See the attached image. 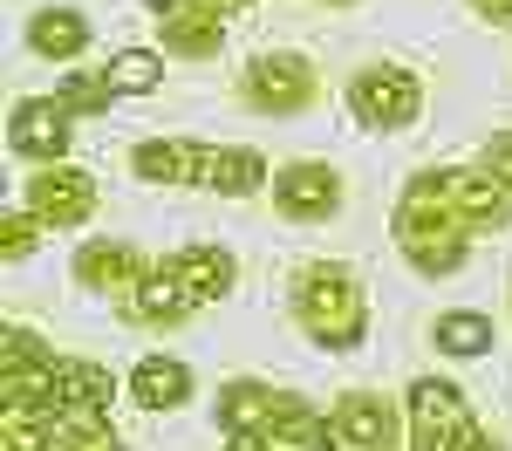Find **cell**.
<instances>
[{
    "mask_svg": "<svg viewBox=\"0 0 512 451\" xmlns=\"http://www.w3.org/2000/svg\"><path fill=\"white\" fill-rule=\"evenodd\" d=\"M396 253L424 274V281H451L458 267H465V253H472V219L458 212V205L444 199V185H437V171H417L410 185H403V199H396Z\"/></svg>",
    "mask_w": 512,
    "mask_h": 451,
    "instance_id": "6da1fadb",
    "label": "cell"
},
{
    "mask_svg": "<svg viewBox=\"0 0 512 451\" xmlns=\"http://www.w3.org/2000/svg\"><path fill=\"white\" fill-rule=\"evenodd\" d=\"M212 424H219L226 438H260V445H301L308 451L328 417H321L308 397H294V390L233 376V383L219 390V404H212Z\"/></svg>",
    "mask_w": 512,
    "mask_h": 451,
    "instance_id": "7a4b0ae2",
    "label": "cell"
},
{
    "mask_svg": "<svg viewBox=\"0 0 512 451\" xmlns=\"http://www.w3.org/2000/svg\"><path fill=\"white\" fill-rule=\"evenodd\" d=\"M294 322L315 335L321 349H355L369 335V294L342 260H308L294 274Z\"/></svg>",
    "mask_w": 512,
    "mask_h": 451,
    "instance_id": "3957f363",
    "label": "cell"
},
{
    "mask_svg": "<svg viewBox=\"0 0 512 451\" xmlns=\"http://www.w3.org/2000/svg\"><path fill=\"white\" fill-rule=\"evenodd\" d=\"M478 417L451 376H417L410 383V438L403 451H472Z\"/></svg>",
    "mask_w": 512,
    "mask_h": 451,
    "instance_id": "277c9868",
    "label": "cell"
},
{
    "mask_svg": "<svg viewBox=\"0 0 512 451\" xmlns=\"http://www.w3.org/2000/svg\"><path fill=\"white\" fill-rule=\"evenodd\" d=\"M55 376L62 356H48L28 322H7L0 335V410H55Z\"/></svg>",
    "mask_w": 512,
    "mask_h": 451,
    "instance_id": "5b68a950",
    "label": "cell"
},
{
    "mask_svg": "<svg viewBox=\"0 0 512 451\" xmlns=\"http://www.w3.org/2000/svg\"><path fill=\"white\" fill-rule=\"evenodd\" d=\"M239 96L253 110H267V117H301L321 96V69L308 55H294V48H274V55H253L239 69Z\"/></svg>",
    "mask_w": 512,
    "mask_h": 451,
    "instance_id": "8992f818",
    "label": "cell"
},
{
    "mask_svg": "<svg viewBox=\"0 0 512 451\" xmlns=\"http://www.w3.org/2000/svg\"><path fill=\"white\" fill-rule=\"evenodd\" d=\"M417 110H424V82L403 62H369L349 76V117L362 130H403Z\"/></svg>",
    "mask_w": 512,
    "mask_h": 451,
    "instance_id": "52a82bcc",
    "label": "cell"
},
{
    "mask_svg": "<svg viewBox=\"0 0 512 451\" xmlns=\"http://www.w3.org/2000/svg\"><path fill=\"white\" fill-rule=\"evenodd\" d=\"M96 205H103L96 178L76 171L69 158H62V164H35V171H28V212H35L41 226H89Z\"/></svg>",
    "mask_w": 512,
    "mask_h": 451,
    "instance_id": "ba28073f",
    "label": "cell"
},
{
    "mask_svg": "<svg viewBox=\"0 0 512 451\" xmlns=\"http://www.w3.org/2000/svg\"><path fill=\"white\" fill-rule=\"evenodd\" d=\"M7 151L28 164H62L69 158V110L55 96H21L7 110Z\"/></svg>",
    "mask_w": 512,
    "mask_h": 451,
    "instance_id": "9c48e42d",
    "label": "cell"
},
{
    "mask_svg": "<svg viewBox=\"0 0 512 451\" xmlns=\"http://www.w3.org/2000/svg\"><path fill=\"white\" fill-rule=\"evenodd\" d=\"M274 205L280 219H335L342 212V171L321 158H294L274 171Z\"/></svg>",
    "mask_w": 512,
    "mask_h": 451,
    "instance_id": "30bf717a",
    "label": "cell"
},
{
    "mask_svg": "<svg viewBox=\"0 0 512 451\" xmlns=\"http://www.w3.org/2000/svg\"><path fill=\"white\" fill-rule=\"evenodd\" d=\"M437 185H444V199L472 219V233H499V226H512V192L485 171V164H437Z\"/></svg>",
    "mask_w": 512,
    "mask_h": 451,
    "instance_id": "8fae6325",
    "label": "cell"
},
{
    "mask_svg": "<svg viewBox=\"0 0 512 451\" xmlns=\"http://www.w3.org/2000/svg\"><path fill=\"white\" fill-rule=\"evenodd\" d=\"M192 308H198L192 287L178 281V267H171V260H151V274L123 294V315H130L137 328H178Z\"/></svg>",
    "mask_w": 512,
    "mask_h": 451,
    "instance_id": "7c38bea8",
    "label": "cell"
},
{
    "mask_svg": "<svg viewBox=\"0 0 512 451\" xmlns=\"http://www.w3.org/2000/svg\"><path fill=\"white\" fill-rule=\"evenodd\" d=\"M144 274H151V260H144V246H130V240H82L76 246V281L89 294H130Z\"/></svg>",
    "mask_w": 512,
    "mask_h": 451,
    "instance_id": "4fadbf2b",
    "label": "cell"
},
{
    "mask_svg": "<svg viewBox=\"0 0 512 451\" xmlns=\"http://www.w3.org/2000/svg\"><path fill=\"white\" fill-rule=\"evenodd\" d=\"M328 424H335L342 438H355L362 451H396V445H403V417H396V404H383L376 390H349V397H335Z\"/></svg>",
    "mask_w": 512,
    "mask_h": 451,
    "instance_id": "5bb4252c",
    "label": "cell"
},
{
    "mask_svg": "<svg viewBox=\"0 0 512 451\" xmlns=\"http://www.w3.org/2000/svg\"><path fill=\"white\" fill-rule=\"evenodd\" d=\"M198 185H205V192H219V199H253L260 185H274V171H267L260 151H246V144H205Z\"/></svg>",
    "mask_w": 512,
    "mask_h": 451,
    "instance_id": "9a60e30c",
    "label": "cell"
},
{
    "mask_svg": "<svg viewBox=\"0 0 512 451\" xmlns=\"http://www.w3.org/2000/svg\"><path fill=\"white\" fill-rule=\"evenodd\" d=\"M164 260L178 267V281L192 287L198 308H205V301H226V294H233V281H239V260L226 253V246H205V240L178 246V253H164Z\"/></svg>",
    "mask_w": 512,
    "mask_h": 451,
    "instance_id": "2e32d148",
    "label": "cell"
},
{
    "mask_svg": "<svg viewBox=\"0 0 512 451\" xmlns=\"http://www.w3.org/2000/svg\"><path fill=\"white\" fill-rule=\"evenodd\" d=\"M198 164H205V144L192 137H144L130 151V171L144 185H198Z\"/></svg>",
    "mask_w": 512,
    "mask_h": 451,
    "instance_id": "e0dca14e",
    "label": "cell"
},
{
    "mask_svg": "<svg viewBox=\"0 0 512 451\" xmlns=\"http://www.w3.org/2000/svg\"><path fill=\"white\" fill-rule=\"evenodd\" d=\"M158 41H164V55L205 62V55H219V41H226V14H212V7L198 0V7H185V14L158 21Z\"/></svg>",
    "mask_w": 512,
    "mask_h": 451,
    "instance_id": "ac0fdd59",
    "label": "cell"
},
{
    "mask_svg": "<svg viewBox=\"0 0 512 451\" xmlns=\"http://www.w3.org/2000/svg\"><path fill=\"white\" fill-rule=\"evenodd\" d=\"M28 48H35L41 62H76L82 48H89V14L82 7H41L35 21H28Z\"/></svg>",
    "mask_w": 512,
    "mask_h": 451,
    "instance_id": "d6986e66",
    "label": "cell"
},
{
    "mask_svg": "<svg viewBox=\"0 0 512 451\" xmlns=\"http://www.w3.org/2000/svg\"><path fill=\"white\" fill-rule=\"evenodd\" d=\"M130 397L144 410H178L192 404V369L178 363V356H144V363L130 369Z\"/></svg>",
    "mask_w": 512,
    "mask_h": 451,
    "instance_id": "ffe728a7",
    "label": "cell"
},
{
    "mask_svg": "<svg viewBox=\"0 0 512 451\" xmlns=\"http://www.w3.org/2000/svg\"><path fill=\"white\" fill-rule=\"evenodd\" d=\"M117 397V376L89 356H62V376H55V410H103Z\"/></svg>",
    "mask_w": 512,
    "mask_h": 451,
    "instance_id": "44dd1931",
    "label": "cell"
},
{
    "mask_svg": "<svg viewBox=\"0 0 512 451\" xmlns=\"http://www.w3.org/2000/svg\"><path fill=\"white\" fill-rule=\"evenodd\" d=\"M431 342H437V356L465 363V356H485V349H492V322H485L478 308H451V315H437Z\"/></svg>",
    "mask_w": 512,
    "mask_h": 451,
    "instance_id": "7402d4cb",
    "label": "cell"
},
{
    "mask_svg": "<svg viewBox=\"0 0 512 451\" xmlns=\"http://www.w3.org/2000/svg\"><path fill=\"white\" fill-rule=\"evenodd\" d=\"M48 451H123V438L110 431L103 410H55V438Z\"/></svg>",
    "mask_w": 512,
    "mask_h": 451,
    "instance_id": "603a6c76",
    "label": "cell"
},
{
    "mask_svg": "<svg viewBox=\"0 0 512 451\" xmlns=\"http://www.w3.org/2000/svg\"><path fill=\"white\" fill-rule=\"evenodd\" d=\"M103 76H110L117 96H151V89L164 82V55L158 48H123V55L103 62Z\"/></svg>",
    "mask_w": 512,
    "mask_h": 451,
    "instance_id": "cb8c5ba5",
    "label": "cell"
},
{
    "mask_svg": "<svg viewBox=\"0 0 512 451\" xmlns=\"http://www.w3.org/2000/svg\"><path fill=\"white\" fill-rule=\"evenodd\" d=\"M55 103H62L69 117H103V110L117 103V89H110L103 69H69V76L55 82Z\"/></svg>",
    "mask_w": 512,
    "mask_h": 451,
    "instance_id": "d4e9b609",
    "label": "cell"
},
{
    "mask_svg": "<svg viewBox=\"0 0 512 451\" xmlns=\"http://www.w3.org/2000/svg\"><path fill=\"white\" fill-rule=\"evenodd\" d=\"M41 233H48V226H41L35 212H28V205H14V212L0 219V260H7V267H21V260L41 246Z\"/></svg>",
    "mask_w": 512,
    "mask_h": 451,
    "instance_id": "484cf974",
    "label": "cell"
},
{
    "mask_svg": "<svg viewBox=\"0 0 512 451\" xmlns=\"http://www.w3.org/2000/svg\"><path fill=\"white\" fill-rule=\"evenodd\" d=\"M478 164H485V171H492V178L512 192V130H499V137L485 144V158H478Z\"/></svg>",
    "mask_w": 512,
    "mask_h": 451,
    "instance_id": "4316f807",
    "label": "cell"
},
{
    "mask_svg": "<svg viewBox=\"0 0 512 451\" xmlns=\"http://www.w3.org/2000/svg\"><path fill=\"white\" fill-rule=\"evenodd\" d=\"M478 21H492V28H512V0H465Z\"/></svg>",
    "mask_w": 512,
    "mask_h": 451,
    "instance_id": "83f0119b",
    "label": "cell"
},
{
    "mask_svg": "<svg viewBox=\"0 0 512 451\" xmlns=\"http://www.w3.org/2000/svg\"><path fill=\"white\" fill-rule=\"evenodd\" d=\"M308 451H362V445H355V438H342L335 424H321V438H315V445H308Z\"/></svg>",
    "mask_w": 512,
    "mask_h": 451,
    "instance_id": "f1b7e54d",
    "label": "cell"
},
{
    "mask_svg": "<svg viewBox=\"0 0 512 451\" xmlns=\"http://www.w3.org/2000/svg\"><path fill=\"white\" fill-rule=\"evenodd\" d=\"M144 7H151L158 21H171V14H185V7H198V0H144Z\"/></svg>",
    "mask_w": 512,
    "mask_h": 451,
    "instance_id": "f546056e",
    "label": "cell"
},
{
    "mask_svg": "<svg viewBox=\"0 0 512 451\" xmlns=\"http://www.w3.org/2000/svg\"><path fill=\"white\" fill-rule=\"evenodd\" d=\"M226 451H280V445H260V438H226Z\"/></svg>",
    "mask_w": 512,
    "mask_h": 451,
    "instance_id": "4dcf8cb0",
    "label": "cell"
},
{
    "mask_svg": "<svg viewBox=\"0 0 512 451\" xmlns=\"http://www.w3.org/2000/svg\"><path fill=\"white\" fill-rule=\"evenodd\" d=\"M205 7H212V14H226V21H233L239 7H246V0H205Z\"/></svg>",
    "mask_w": 512,
    "mask_h": 451,
    "instance_id": "1f68e13d",
    "label": "cell"
},
{
    "mask_svg": "<svg viewBox=\"0 0 512 451\" xmlns=\"http://www.w3.org/2000/svg\"><path fill=\"white\" fill-rule=\"evenodd\" d=\"M472 451H506V445H499L492 431H478V438H472Z\"/></svg>",
    "mask_w": 512,
    "mask_h": 451,
    "instance_id": "d6a6232c",
    "label": "cell"
},
{
    "mask_svg": "<svg viewBox=\"0 0 512 451\" xmlns=\"http://www.w3.org/2000/svg\"><path fill=\"white\" fill-rule=\"evenodd\" d=\"M315 7H355V0H315Z\"/></svg>",
    "mask_w": 512,
    "mask_h": 451,
    "instance_id": "836d02e7",
    "label": "cell"
}]
</instances>
